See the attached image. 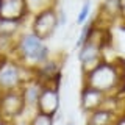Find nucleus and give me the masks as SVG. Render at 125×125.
Here are the masks:
<instances>
[{
  "label": "nucleus",
  "mask_w": 125,
  "mask_h": 125,
  "mask_svg": "<svg viewBox=\"0 0 125 125\" xmlns=\"http://www.w3.org/2000/svg\"><path fill=\"white\" fill-rule=\"evenodd\" d=\"M120 122L122 120L116 114L103 111V109H97L86 116V125H119Z\"/></svg>",
  "instance_id": "nucleus-12"
},
{
  "label": "nucleus",
  "mask_w": 125,
  "mask_h": 125,
  "mask_svg": "<svg viewBox=\"0 0 125 125\" xmlns=\"http://www.w3.org/2000/svg\"><path fill=\"white\" fill-rule=\"evenodd\" d=\"M42 89H44V83H42L38 77L33 78V80L25 81V83L22 84L21 94L23 97V102H25V108L36 111V105H38L39 97H41Z\"/></svg>",
  "instance_id": "nucleus-11"
},
{
  "label": "nucleus",
  "mask_w": 125,
  "mask_h": 125,
  "mask_svg": "<svg viewBox=\"0 0 125 125\" xmlns=\"http://www.w3.org/2000/svg\"><path fill=\"white\" fill-rule=\"evenodd\" d=\"M50 56L52 55H50V47L47 45V41H42L30 30L22 31L19 34L16 52L13 56L17 62L36 70Z\"/></svg>",
  "instance_id": "nucleus-2"
},
{
  "label": "nucleus",
  "mask_w": 125,
  "mask_h": 125,
  "mask_svg": "<svg viewBox=\"0 0 125 125\" xmlns=\"http://www.w3.org/2000/svg\"><path fill=\"white\" fill-rule=\"evenodd\" d=\"M28 125H55V116L44 114V113L36 111L31 116Z\"/></svg>",
  "instance_id": "nucleus-17"
},
{
  "label": "nucleus",
  "mask_w": 125,
  "mask_h": 125,
  "mask_svg": "<svg viewBox=\"0 0 125 125\" xmlns=\"http://www.w3.org/2000/svg\"><path fill=\"white\" fill-rule=\"evenodd\" d=\"M28 17L27 0H0V19L25 22Z\"/></svg>",
  "instance_id": "nucleus-8"
},
{
  "label": "nucleus",
  "mask_w": 125,
  "mask_h": 125,
  "mask_svg": "<svg viewBox=\"0 0 125 125\" xmlns=\"http://www.w3.org/2000/svg\"><path fill=\"white\" fill-rule=\"evenodd\" d=\"M56 8H49V10L42 11V13H39V14L31 16L30 31H33V33L36 34L38 38H41L42 41L52 39L53 34L56 33V30L60 28Z\"/></svg>",
  "instance_id": "nucleus-4"
},
{
  "label": "nucleus",
  "mask_w": 125,
  "mask_h": 125,
  "mask_svg": "<svg viewBox=\"0 0 125 125\" xmlns=\"http://www.w3.org/2000/svg\"><path fill=\"white\" fill-rule=\"evenodd\" d=\"M105 94L97 91L94 88H89V86H81L80 91V111L84 113L86 116L91 114V113L100 109L102 103L105 100Z\"/></svg>",
  "instance_id": "nucleus-9"
},
{
  "label": "nucleus",
  "mask_w": 125,
  "mask_h": 125,
  "mask_svg": "<svg viewBox=\"0 0 125 125\" xmlns=\"http://www.w3.org/2000/svg\"><path fill=\"white\" fill-rule=\"evenodd\" d=\"M36 78V70L27 67L14 60H0V94L8 91H19L22 84Z\"/></svg>",
  "instance_id": "nucleus-3"
},
{
  "label": "nucleus",
  "mask_w": 125,
  "mask_h": 125,
  "mask_svg": "<svg viewBox=\"0 0 125 125\" xmlns=\"http://www.w3.org/2000/svg\"><path fill=\"white\" fill-rule=\"evenodd\" d=\"M62 61H60L56 56H50L45 62L36 69V77L42 83H60L62 80L61 70H62Z\"/></svg>",
  "instance_id": "nucleus-10"
},
{
  "label": "nucleus",
  "mask_w": 125,
  "mask_h": 125,
  "mask_svg": "<svg viewBox=\"0 0 125 125\" xmlns=\"http://www.w3.org/2000/svg\"><path fill=\"white\" fill-rule=\"evenodd\" d=\"M58 23H60V28H66L67 25V11L66 6H58Z\"/></svg>",
  "instance_id": "nucleus-18"
},
{
  "label": "nucleus",
  "mask_w": 125,
  "mask_h": 125,
  "mask_svg": "<svg viewBox=\"0 0 125 125\" xmlns=\"http://www.w3.org/2000/svg\"><path fill=\"white\" fill-rule=\"evenodd\" d=\"M94 22L108 30L113 25H120L122 14H120L119 0H102V3L97 8V16Z\"/></svg>",
  "instance_id": "nucleus-7"
},
{
  "label": "nucleus",
  "mask_w": 125,
  "mask_h": 125,
  "mask_svg": "<svg viewBox=\"0 0 125 125\" xmlns=\"http://www.w3.org/2000/svg\"><path fill=\"white\" fill-rule=\"evenodd\" d=\"M19 36H0V60L13 58Z\"/></svg>",
  "instance_id": "nucleus-13"
},
{
  "label": "nucleus",
  "mask_w": 125,
  "mask_h": 125,
  "mask_svg": "<svg viewBox=\"0 0 125 125\" xmlns=\"http://www.w3.org/2000/svg\"><path fill=\"white\" fill-rule=\"evenodd\" d=\"M81 86H89L105 95H122L125 86V62L122 60L103 61L88 75H81Z\"/></svg>",
  "instance_id": "nucleus-1"
},
{
  "label": "nucleus",
  "mask_w": 125,
  "mask_h": 125,
  "mask_svg": "<svg viewBox=\"0 0 125 125\" xmlns=\"http://www.w3.org/2000/svg\"><path fill=\"white\" fill-rule=\"evenodd\" d=\"M119 5H120V14H122V22H120V25L125 28V0H119Z\"/></svg>",
  "instance_id": "nucleus-19"
},
{
  "label": "nucleus",
  "mask_w": 125,
  "mask_h": 125,
  "mask_svg": "<svg viewBox=\"0 0 125 125\" xmlns=\"http://www.w3.org/2000/svg\"><path fill=\"white\" fill-rule=\"evenodd\" d=\"M66 125H77L75 120H69V122H66Z\"/></svg>",
  "instance_id": "nucleus-21"
},
{
  "label": "nucleus",
  "mask_w": 125,
  "mask_h": 125,
  "mask_svg": "<svg viewBox=\"0 0 125 125\" xmlns=\"http://www.w3.org/2000/svg\"><path fill=\"white\" fill-rule=\"evenodd\" d=\"M58 2L60 0H27V8H28L30 17L49 10V8H56Z\"/></svg>",
  "instance_id": "nucleus-14"
},
{
  "label": "nucleus",
  "mask_w": 125,
  "mask_h": 125,
  "mask_svg": "<svg viewBox=\"0 0 125 125\" xmlns=\"http://www.w3.org/2000/svg\"><path fill=\"white\" fill-rule=\"evenodd\" d=\"M89 14H91V0H83L81 8L77 14L75 19V25H84L86 22H89Z\"/></svg>",
  "instance_id": "nucleus-16"
},
{
  "label": "nucleus",
  "mask_w": 125,
  "mask_h": 125,
  "mask_svg": "<svg viewBox=\"0 0 125 125\" xmlns=\"http://www.w3.org/2000/svg\"><path fill=\"white\" fill-rule=\"evenodd\" d=\"M25 111V102L19 91H8L0 94V114L8 122H13L21 117Z\"/></svg>",
  "instance_id": "nucleus-5"
},
{
  "label": "nucleus",
  "mask_w": 125,
  "mask_h": 125,
  "mask_svg": "<svg viewBox=\"0 0 125 125\" xmlns=\"http://www.w3.org/2000/svg\"><path fill=\"white\" fill-rule=\"evenodd\" d=\"M5 122H6V120L3 119V116H2V114H0V125H5Z\"/></svg>",
  "instance_id": "nucleus-20"
},
{
  "label": "nucleus",
  "mask_w": 125,
  "mask_h": 125,
  "mask_svg": "<svg viewBox=\"0 0 125 125\" xmlns=\"http://www.w3.org/2000/svg\"><path fill=\"white\" fill-rule=\"evenodd\" d=\"M61 106V95H60V83H45L38 100L36 111L44 114L56 116Z\"/></svg>",
  "instance_id": "nucleus-6"
},
{
  "label": "nucleus",
  "mask_w": 125,
  "mask_h": 125,
  "mask_svg": "<svg viewBox=\"0 0 125 125\" xmlns=\"http://www.w3.org/2000/svg\"><path fill=\"white\" fill-rule=\"evenodd\" d=\"M23 31V22L0 19V36H19Z\"/></svg>",
  "instance_id": "nucleus-15"
},
{
  "label": "nucleus",
  "mask_w": 125,
  "mask_h": 125,
  "mask_svg": "<svg viewBox=\"0 0 125 125\" xmlns=\"http://www.w3.org/2000/svg\"><path fill=\"white\" fill-rule=\"evenodd\" d=\"M5 125H14L13 122H8V120H6V122H5Z\"/></svg>",
  "instance_id": "nucleus-22"
}]
</instances>
